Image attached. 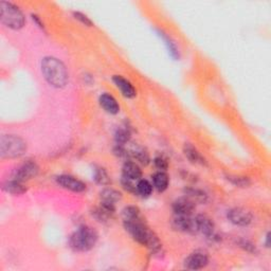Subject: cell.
Listing matches in <instances>:
<instances>
[{"mask_svg": "<svg viewBox=\"0 0 271 271\" xmlns=\"http://www.w3.org/2000/svg\"><path fill=\"white\" fill-rule=\"evenodd\" d=\"M72 15H74V19H76V21H78L84 25H87V27H92V25H94V23L91 22V19L81 12H74Z\"/></svg>", "mask_w": 271, "mask_h": 271, "instance_id": "cell-28", "label": "cell"}, {"mask_svg": "<svg viewBox=\"0 0 271 271\" xmlns=\"http://www.w3.org/2000/svg\"><path fill=\"white\" fill-rule=\"evenodd\" d=\"M269 241H270V233H267V235H266V241H265V246H266L267 248H269V246H270Z\"/></svg>", "mask_w": 271, "mask_h": 271, "instance_id": "cell-32", "label": "cell"}, {"mask_svg": "<svg viewBox=\"0 0 271 271\" xmlns=\"http://www.w3.org/2000/svg\"><path fill=\"white\" fill-rule=\"evenodd\" d=\"M121 184L122 187L126 190L128 193L137 195V184H135V181L129 180L127 178H121Z\"/></svg>", "mask_w": 271, "mask_h": 271, "instance_id": "cell-27", "label": "cell"}, {"mask_svg": "<svg viewBox=\"0 0 271 271\" xmlns=\"http://www.w3.org/2000/svg\"><path fill=\"white\" fill-rule=\"evenodd\" d=\"M227 218L231 223L239 227H247L253 221L252 214L243 208L230 209L227 213Z\"/></svg>", "mask_w": 271, "mask_h": 271, "instance_id": "cell-6", "label": "cell"}, {"mask_svg": "<svg viewBox=\"0 0 271 271\" xmlns=\"http://www.w3.org/2000/svg\"><path fill=\"white\" fill-rule=\"evenodd\" d=\"M227 180L232 183L233 186L239 188H248L251 186V180L248 177L244 176H236V175H227Z\"/></svg>", "mask_w": 271, "mask_h": 271, "instance_id": "cell-25", "label": "cell"}, {"mask_svg": "<svg viewBox=\"0 0 271 271\" xmlns=\"http://www.w3.org/2000/svg\"><path fill=\"white\" fill-rule=\"evenodd\" d=\"M32 19H33V21H34V22L38 25V27H39V28L45 29V25H44V24L41 22V19H39V17H38L37 15H32Z\"/></svg>", "mask_w": 271, "mask_h": 271, "instance_id": "cell-31", "label": "cell"}, {"mask_svg": "<svg viewBox=\"0 0 271 271\" xmlns=\"http://www.w3.org/2000/svg\"><path fill=\"white\" fill-rule=\"evenodd\" d=\"M56 182L61 186L62 188L69 190L72 192H75V193H82L86 189H87V186L86 183H84L82 180L77 179V178L67 175V174H63L56 177Z\"/></svg>", "mask_w": 271, "mask_h": 271, "instance_id": "cell-8", "label": "cell"}, {"mask_svg": "<svg viewBox=\"0 0 271 271\" xmlns=\"http://www.w3.org/2000/svg\"><path fill=\"white\" fill-rule=\"evenodd\" d=\"M122 177L127 178V179L133 181H139L142 177V170L139 167L138 163L127 160L123 164Z\"/></svg>", "mask_w": 271, "mask_h": 271, "instance_id": "cell-13", "label": "cell"}, {"mask_svg": "<svg viewBox=\"0 0 271 271\" xmlns=\"http://www.w3.org/2000/svg\"><path fill=\"white\" fill-rule=\"evenodd\" d=\"M100 198H101V201L116 203L119 200L122 199V194L115 189L106 188L100 192Z\"/></svg>", "mask_w": 271, "mask_h": 271, "instance_id": "cell-20", "label": "cell"}, {"mask_svg": "<svg viewBox=\"0 0 271 271\" xmlns=\"http://www.w3.org/2000/svg\"><path fill=\"white\" fill-rule=\"evenodd\" d=\"M184 268L189 270H199L206 267L209 264L208 255L202 251H195L191 253L186 260H184Z\"/></svg>", "mask_w": 271, "mask_h": 271, "instance_id": "cell-9", "label": "cell"}, {"mask_svg": "<svg viewBox=\"0 0 271 271\" xmlns=\"http://www.w3.org/2000/svg\"><path fill=\"white\" fill-rule=\"evenodd\" d=\"M153 184L147 179H140L137 183V194L142 197H149L153 193Z\"/></svg>", "mask_w": 271, "mask_h": 271, "instance_id": "cell-23", "label": "cell"}, {"mask_svg": "<svg viewBox=\"0 0 271 271\" xmlns=\"http://www.w3.org/2000/svg\"><path fill=\"white\" fill-rule=\"evenodd\" d=\"M2 190L6 192V193H10L12 195H23L28 191V188L25 186V182L12 179L5 181L2 184Z\"/></svg>", "mask_w": 271, "mask_h": 271, "instance_id": "cell-17", "label": "cell"}, {"mask_svg": "<svg viewBox=\"0 0 271 271\" xmlns=\"http://www.w3.org/2000/svg\"><path fill=\"white\" fill-rule=\"evenodd\" d=\"M0 19L6 28L21 30L25 27V17L17 5L8 1L0 2Z\"/></svg>", "mask_w": 271, "mask_h": 271, "instance_id": "cell-3", "label": "cell"}, {"mask_svg": "<svg viewBox=\"0 0 271 271\" xmlns=\"http://www.w3.org/2000/svg\"><path fill=\"white\" fill-rule=\"evenodd\" d=\"M42 74L52 87L64 88L69 81L67 68L62 61L53 56H46L42 61Z\"/></svg>", "mask_w": 271, "mask_h": 271, "instance_id": "cell-1", "label": "cell"}, {"mask_svg": "<svg viewBox=\"0 0 271 271\" xmlns=\"http://www.w3.org/2000/svg\"><path fill=\"white\" fill-rule=\"evenodd\" d=\"M183 154L188 158V160L191 163L194 164H201L206 165L207 161L204 160V158L200 155L199 151L197 150L196 148H194L191 143H186L183 147Z\"/></svg>", "mask_w": 271, "mask_h": 271, "instance_id": "cell-16", "label": "cell"}, {"mask_svg": "<svg viewBox=\"0 0 271 271\" xmlns=\"http://www.w3.org/2000/svg\"><path fill=\"white\" fill-rule=\"evenodd\" d=\"M99 103H100L101 107L110 115H118L119 111H120V105H119L116 99L111 95L106 94V92L99 98Z\"/></svg>", "mask_w": 271, "mask_h": 271, "instance_id": "cell-14", "label": "cell"}, {"mask_svg": "<svg viewBox=\"0 0 271 271\" xmlns=\"http://www.w3.org/2000/svg\"><path fill=\"white\" fill-rule=\"evenodd\" d=\"M154 164L155 167L159 170V171H167L168 168H169V162L168 160L165 159L164 157L162 156H157L155 159H154Z\"/></svg>", "mask_w": 271, "mask_h": 271, "instance_id": "cell-29", "label": "cell"}, {"mask_svg": "<svg viewBox=\"0 0 271 271\" xmlns=\"http://www.w3.org/2000/svg\"><path fill=\"white\" fill-rule=\"evenodd\" d=\"M99 240L97 231L90 227L83 224L78 227L69 237V246L77 252H87L94 248Z\"/></svg>", "mask_w": 271, "mask_h": 271, "instance_id": "cell-2", "label": "cell"}, {"mask_svg": "<svg viewBox=\"0 0 271 271\" xmlns=\"http://www.w3.org/2000/svg\"><path fill=\"white\" fill-rule=\"evenodd\" d=\"M27 143L15 135H3L0 139V156L2 159H15L25 155Z\"/></svg>", "mask_w": 271, "mask_h": 271, "instance_id": "cell-4", "label": "cell"}, {"mask_svg": "<svg viewBox=\"0 0 271 271\" xmlns=\"http://www.w3.org/2000/svg\"><path fill=\"white\" fill-rule=\"evenodd\" d=\"M94 180L100 186H108L110 183V177L106 170L101 167H96L94 170Z\"/></svg>", "mask_w": 271, "mask_h": 271, "instance_id": "cell-22", "label": "cell"}, {"mask_svg": "<svg viewBox=\"0 0 271 271\" xmlns=\"http://www.w3.org/2000/svg\"><path fill=\"white\" fill-rule=\"evenodd\" d=\"M151 179H153V187L158 192H160V193H162V192H164L169 188V183H170L169 176L163 171L157 172V173H155L153 177H151Z\"/></svg>", "mask_w": 271, "mask_h": 271, "instance_id": "cell-18", "label": "cell"}, {"mask_svg": "<svg viewBox=\"0 0 271 271\" xmlns=\"http://www.w3.org/2000/svg\"><path fill=\"white\" fill-rule=\"evenodd\" d=\"M173 227L180 232L195 234L198 232L195 217L192 215H175L173 220Z\"/></svg>", "mask_w": 271, "mask_h": 271, "instance_id": "cell-7", "label": "cell"}, {"mask_svg": "<svg viewBox=\"0 0 271 271\" xmlns=\"http://www.w3.org/2000/svg\"><path fill=\"white\" fill-rule=\"evenodd\" d=\"M172 209H173L175 215H193L196 209V203L189 197L184 196L177 198L172 204Z\"/></svg>", "mask_w": 271, "mask_h": 271, "instance_id": "cell-10", "label": "cell"}, {"mask_svg": "<svg viewBox=\"0 0 271 271\" xmlns=\"http://www.w3.org/2000/svg\"><path fill=\"white\" fill-rule=\"evenodd\" d=\"M239 245H240V247H241V248H243L244 250H246L247 252H250V253H255V252H256V247H255V245H253L250 241H247V240H241V241L239 242Z\"/></svg>", "mask_w": 271, "mask_h": 271, "instance_id": "cell-30", "label": "cell"}, {"mask_svg": "<svg viewBox=\"0 0 271 271\" xmlns=\"http://www.w3.org/2000/svg\"><path fill=\"white\" fill-rule=\"evenodd\" d=\"M129 155H130V158H134V159H136L139 163H141L143 165H148L150 161V158L148 151L143 148L138 147V145L129 149Z\"/></svg>", "mask_w": 271, "mask_h": 271, "instance_id": "cell-19", "label": "cell"}, {"mask_svg": "<svg viewBox=\"0 0 271 271\" xmlns=\"http://www.w3.org/2000/svg\"><path fill=\"white\" fill-rule=\"evenodd\" d=\"M122 216H123V221H136L142 218L140 210L135 206L125 207L122 212Z\"/></svg>", "mask_w": 271, "mask_h": 271, "instance_id": "cell-24", "label": "cell"}, {"mask_svg": "<svg viewBox=\"0 0 271 271\" xmlns=\"http://www.w3.org/2000/svg\"><path fill=\"white\" fill-rule=\"evenodd\" d=\"M112 82L116 85V87L120 90L123 97L127 99H134L137 96V90L126 78L121 75H114L112 77Z\"/></svg>", "mask_w": 271, "mask_h": 271, "instance_id": "cell-12", "label": "cell"}, {"mask_svg": "<svg viewBox=\"0 0 271 271\" xmlns=\"http://www.w3.org/2000/svg\"><path fill=\"white\" fill-rule=\"evenodd\" d=\"M130 140V131L127 128H118L115 134V141L117 145H125Z\"/></svg>", "mask_w": 271, "mask_h": 271, "instance_id": "cell-26", "label": "cell"}, {"mask_svg": "<svg viewBox=\"0 0 271 271\" xmlns=\"http://www.w3.org/2000/svg\"><path fill=\"white\" fill-rule=\"evenodd\" d=\"M38 173H39V167L37 165V163L35 161L28 160L15 170L13 178L18 181L25 182L33 179V178H35L38 175Z\"/></svg>", "mask_w": 271, "mask_h": 271, "instance_id": "cell-5", "label": "cell"}, {"mask_svg": "<svg viewBox=\"0 0 271 271\" xmlns=\"http://www.w3.org/2000/svg\"><path fill=\"white\" fill-rule=\"evenodd\" d=\"M156 31L158 33V35H159L160 38L164 42V45H165V47H167L170 55L173 57L174 59H176V61H177V59H179L180 58V52H179V49H178L174 39L160 29H156Z\"/></svg>", "mask_w": 271, "mask_h": 271, "instance_id": "cell-15", "label": "cell"}, {"mask_svg": "<svg viewBox=\"0 0 271 271\" xmlns=\"http://www.w3.org/2000/svg\"><path fill=\"white\" fill-rule=\"evenodd\" d=\"M198 232H201L207 239H214L215 237V224L213 220L204 214H199L195 217Z\"/></svg>", "mask_w": 271, "mask_h": 271, "instance_id": "cell-11", "label": "cell"}, {"mask_svg": "<svg viewBox=\"0 0 271 271\" xmlns=\"http://www.w3.org/2000/svg\"><path fill=\"white\" fill-rule=\"evenodd\" d=\"M184 194H186L187 197H189L190 199L193 200L195 203L199 202V203H206L208 200V196L204 193L203 191L194 189V188H187L184 189Z\"/></svg>", "mask_w": 271, "mask_h": 271, "instance_id": "cell-21", "label": "cell"}]
</instances>
